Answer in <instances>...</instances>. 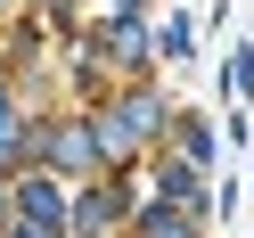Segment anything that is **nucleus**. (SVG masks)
Segmentation results:
<instances>
[{
    "mask_svg": "<svg viewBox=\"0 0 254 238\" xmlns=\"http://www.w3.org/2000/svg\"><path fill=\"white\" fill-rule=\"evenodd\" d=\"M58 172H90V164H99V132H82V123H74V132H58Z\"/></svg>",
    "mask_w": 254,
    "mask_h": 238,
    "instance_id": "obj_1",
    "label": "nucleus"
},
{
    "mask_svg": "<svg viewBox=\"0 0 254 238\" xmlns=\"http://www.w3.org/2000/svg\"><path fill=\"white\" fill-rule=\"evenodd\" d=\"M115 214H123V205L107 197V189H90V197H82V214H74V230L90 238V230H107V222H115Z\"/></svg>",
    "mask_w": 254,
    "mask_h": 238,
    "instance_id": "obj_2",
    "label": "nucleus"
},
{
    "mask_svg": "<svg viewBox=\"0 0 254 238\" xmlns=\"http://www.w3.org/2000/svg\"><path fill=\"white\" fill-rule=\"evenodd\" d=\"M107 41H115V58H139V50H148V41H139V25H131V17H123V25H115V33H107Z\"/></svg>",
    "mask_w": 254,
    "mask_h": 238,
    "instance_id": "obj_3",
    "label": "nucleus"
},
{
    "mask_svg": "<svg viewBox=\"0 0 254 238\" xmlns=\"http://www.w3.org/2000/svg\"><path fill=\"white\" fill-rule=\"evenodd\" d=\"M230 90H238V99L254 90V50H238V58H230Z\"/></svg>",
    "mask_w": 254,
    "mask_h": 238,
    "instance_id": "obj_4",
    "label": "nucleus"
},
{
    "mask_svg": "<svg viewBox=\"0 0 254 238\" xmlns=\"http://www.w3.org/2000/svg\"><path fill=\"white\" fill-rule=\"evenodd\" d=\"M148 238H189V230H181V222L164 214V205H156V214H148Z\"/></svg>",
    "mask_w": 254,
    "mask_h": 238,
    "instance_id": "obj_5",
    "label": "nucleus"
},
{
    "mask_svg": "<svg viewBox=\"0 0 254 238\" xmlns=\"http://www.w3.org/2000/svg\"><path fill=\"white\" fill-rule=\"evenodd\" d=\"M8 132H17V107H8V90H0V140H8Z\"/></svg>",
    "mask_w": 254,
    "mask_h": 238,
    "instance_id": "obj_6",
    "label": "nucleus"
},
{
    "mask_svg": "<svg viewBox=\"0 0 254 238\" xmlns=\"http://www.w3.org/2000/svg\"><path fill=\"white\" fill-rule=\"evenodd\" d=\"M123 8H131V0H123Z\"/></svg>",
    "mask_w": 254,
    "mask_h": 238,
    "instance_id": "obj_7",
    "label": "nucleus"
},
{
    "mask_svg": "<svg viewBox=\"0 0 254 238\" xmlns=\"http://www.w3.org/2000/svg\"><path fill=\"white\" fill-rule=\"evenodd\" d=\"M0 8H8V0H0Z\"/></svg>",
    "mask_w": 254,
    "mask_h": 238,
    "instance_id": "obj_8",
    "label": "nucleus"
}]
</instances>
